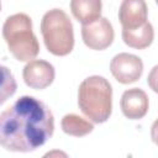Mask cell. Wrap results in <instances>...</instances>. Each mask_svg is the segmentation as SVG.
<instances>
[{
  "label": "cell",
  "mask_w": 158,
  "mask_h": 158,
  "mask_svg": "<svg viewBox=\"0 0 158 158\" xmlns=\"http://www.w3.org/2000/svg\"><path fill=\"white\" fill-rule=\"evenodd\" d=\"M54 132V116L40 99L25 95L0 114V146L11 152H32Z\"/></svg>",
  "instance_id": "cell-1"
},
{
  "label": "cell",
  "mask_w": 158,
  "mask_h": 158,
  "mask_svg": "<svg viewBox=\"0 0 158 158\" xmlns=\"http://www.w3.org/2000/svg\"><path fill=\"white\" fill-rule=\"evenodd\" d=\"M78 105L93 122L107 121L112 111V86L109 80L101 75L85 78L78 89Z\"/></svg>",
  "instance_id": "cell-2"
},
{
  "label": "cell",
  "mask_w": 158,
  "mask_h": 158,
  "mask_svg": "<svg viewBox=\"0 0 158 158\" xmlns=\"http://www.w3.org/2000/svg\"><path fill=\"white\" fill-rule=\"evenodd\" d=\"M2 37L11 54L20 62L33 60L40 53V43L27 14L19 12L9 16L2 25Z\"/></svg>",
  "instance_id": "cell-3"
},
{
  "label": "cell",
  "mask_w": 158,
  "mask_h": 158,
  "mask_svg": "<svg viewBox=\"0 0 158 158\" xmlns=\"http://www.w3.org/2000/svg\"><path fill=\"white\" fill-rule=\"evenodd\" d=\"M41 33L46 48L52 54L63 57L73 51V23L62 9H52L43 15L41 20Z\"/></svg>",
  "instance_id": "cell-4"
},
{
  "label": "cell",
  "mask_w": 158,
  "mask_h": 158,
  "mask_svg": "<svg viewBox=\"0 0 158 158\" xmlns=\"http://www.w3.org/2000/svg\"><path fill=\"white\" fill-rule=\"evenodd\" d=\"M114 37V27L106 17H99L98 20L81 26V38L85 46L90 49H106L112 43Z\"/></svg>",
  "instance_id": "cell-5"
},
{
  "label": "cell",
  "mask_w": 158,
  "mask_h": 158,
  "mask_svg": "<svg viewBox=\"0 0 158 158\" xmlns=\"http://www.w3.org/2000/svg\"><path fill=\"white\" fill-rule=\"evenodd\" d=\"M110 72L121 84H131L137 81L143 72L142 59L132 53H118L110 63Z\"/></svg>",
  "instance_id": "cell-6"
},
{
  "label": "cell",
  "mask_w": 158,
  "mask_h": 158,
  "mask_svg": "<svg viewBox=\"0 0 158 158\" xmlns=\"http://www.w3.org/2000/svg\"><path fill=\"white\" fill-rule=\"evenodd\" d=\"M56 77L54 67L43 59H33L27 62L22 70V78L27 86L32 89H46L49 86Z\"/></svg>",
  "instance_id": "cell-7"
},
{
  "label": "cell",
  "mask_w": 158,
  "mask_h": 158,
  "mask_svg": "<svg viewBox=\"0 0 158 158\" xmlns=\"http://www.w3.org/2000/svg\"><path fill=\"white\" fill-rule=\"evenodd\" d=\"M122 114L130 120H138L146 116L149 107L148 95L139 88H132L123 91L120 101Z\"/></svg>",
  "instance_id": "cell-8"
},
{
  "label": "cell",
  "mask_w": 158,
  "mask_h": 158,
  "mask_svg": "<svg viewBox=\"0 0 158 158\" xmlns=\"http://www.w3.org/2000/svg\"><path fill=\"white\" fill-rule=\"evenodd\" d=\"M148 7L143 0H123L118 9V20L122 28L132 30L146 23Z\"/></svg>",
  "instance_id": "cell-9"
},
{
  "label": "cell",
  "mask_w": 158,
  "mask_h": 158,
  "mask_svg": "<svg viewBox=\"0 0 158 158\" xmlns=\"http://www.w3.org/2000/svg\"><path fill=\"white\" fill-rule=\"evenodd\" d=\"M153 38H154V30L149 21H147L146 23H143L137 28H132V30L122 28V40L131 48L143 49L151 46Z\"/></svg>",
  "instance_id": "cell-10"
},
{
  "label": "cell",
  "mask_w": 158,
  "mask_h": 158,
  "mask_svg": "<svg viewBox=\"0 0 158 158\" xmlns=\"http://www.w3.org/2000/svg\"><path fill=\"white\" fill-rule=\"evenodd\" d=\"M102 2L100 0H73L70 1V10L73 16L81 23L88 25L101 17Z\"/></svg>",
  "instance_id": "cell-11"
},
{
  "label": "cell",
  "mask_w": 158,
  "mask_h": 158,
  "mask_svg": "<svg viewBox=\"0 0 158 158\" xmlns=\"http://www.w3.org/2000/svg\"><path fill=\"white\" fill-rule=\"evenodd\" d=\"M60 126L64 133L74 137H83L93 132L94 126L91 122L80 117L77 114H67L60 121Z\"/></svg>",
  "instance_id": "cell-12"
},
{
  "label": "cell",
  "mask_w": 158,
  "mask_h": 158,
  "mask_svg": "<svg viewBox=\"0 0 158 158\" xmlns=\"http://www.w3.org/2000/svg\"><path fill=\"white\" fill-rule=\"evenodd\" d=\"M17 83L11 70L0 64V105L16 93Z\"/></svg>",
  "instance_id": "cell-13"
},
{
  "label": "cell",
  "mask_w": 158,
  "mask_h": 158,
  "mask_svg": "<svg viewBox=\"0 0 158 158\" xmlns=\"http://www.w3.org/2000/svg\"><path fill=\"white\" fill-rule=\"evenodd\" d=\"M42 158H69V156L62 149H52L44 153Z\"/></svg>",
  "instance_id": "cell-14"
},
{
  "label": "cell",
  "mask_w": 158,
  "mask_h": 158,
  "mask_svg": "<svg viewBox=\"0 0 158 158\" xmlns=\"http://www.w3.org/2000/svg\"><path fill=\"white\" fill-rule=\"evenodd\" d=\"M156 72H157V67H154V68H153V70H152V73H151V75H149V79H148V83H149V85L152 86V89H153L154 91H157V90L154 89V86H153V80H154Z\"/></svg>",
  "instance_id": "cell-15"
},
{
  "label": "cell",
  "mask_w": 158,
  "mask_h": 158,
  "mask_svg": "<svg viewBox=\"0 0 158 158\" xmlns=\"http://www.w3.org/2000/svg\"><path fill=\"white\" fill-rule=\"evenodd\" d=\"M0 11H1V2H0Z\"/></svg>",
  "instance_id": "cell-16"
}]
</instances>
